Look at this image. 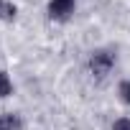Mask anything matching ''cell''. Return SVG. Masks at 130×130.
Returning a JSON list of instances; mask_svg holds the SVG:
<instances>
[{
    "label": "cell",
    "mask_w": 130,
    "mask_h": 130,
    "mask_svg": "<svg viewBox=\"0 0 130 130\" xmlns=\"http://www.w3.org/2000/svg\"><path fill=\"white\" fill-rule=\"evenodd\" d=\"M117 92H120V100H122L125 105H130V79H127V82H120Z\"/></svg>",
    "instance_id": "5b68a950"
},
{
    "label": "cell",
    "mask_w": 130,
    "mask_h": 130,
    "mask_svg": "<svg viewBox=\"0 0 130 130\" xmlns=\"http://www.w3.org/2000/svg\"><path fill=\"white\" fill-rule=\"evenodd\" d=\"M0 130H5V125H3V120H0Z\"/></svg>",
    "instance_id": "52a82bcc"
},
{
    "label": "cell",
    "mask_w": 130,
    "mask_h": 130,
    "mask_svg": "<svg viewBox=\"0 0 130 130\" xmlns=\"http://www.w3.org/2000/svg\"><path fill=\"white\" fill-rule=\"evenodd\" d=\"M74 13V0H51L48 3V15L56 21H67Z\"/></svg>",
    "instance_id": "7a4b0ae2"
},
{
    "label": "cell",
    "mask_w": 130,
    "mask_h": 130,
    "mask_svg": "<svg viewBox=\"0 0 130 130\" xmlns=\"http://www.w3.org/2000/svg\"><path fill=\"white\" fill-rule=\"evenodd\" d=\"M10 92H13V84H10L8 74H5V72H0V100H3V97H8Z\"/></svg>",
    "instance_id": "277c9868"
},
{
    "label": "cell",
    "mask_w": 130,
    "mask_h": 130,
    "mask_svg": "<svg viewBox=\"0 0 130 130\" xmlns=\"http://www.w3.org/2000/svg\"><path fill=\"white\" fill-rule=\"evenodd\" d=\"M112 130H130V120H127V117H120V120L112 125Z\"/></svg>",
    "instance_id": "8992f818"
},
{
    "label": "cell",
    "mask_w": 130,
    "mask_h": 130,
    "mask_svg": "<svg viewBox=\"0 0 130 130\" xmlns=\"http://www.w3.org/2000/svg\"><path fill=\"white\" fill-rule=\"evenodd\" d=\"M0 18L3 21H13L15 18V5L8 3V0H0Z\"/></svg>",
    "instance_id": "3957f363"
},
{
    "label": "cell",
    "mask_w": 130,
    "mask_h": 130,
    "mask_svg": "<svg viewBox=\"0 0 130 130\" xmlns=\"http://www.w3.org/2000/svg\"><path fill=\"white\" fill-rule=\"evenodd\" d=\"M112 64H115V56L110 51H94L92 59H89V69H92L94 77H107Z\"/></svg>",
    "instance_id": "6da1fadb"
}]
</instances>
